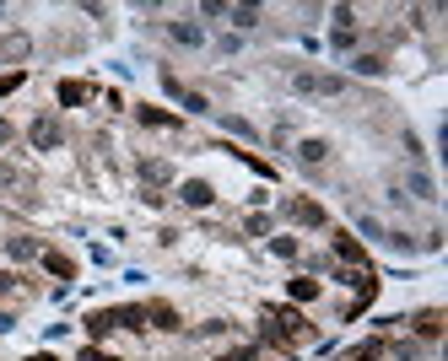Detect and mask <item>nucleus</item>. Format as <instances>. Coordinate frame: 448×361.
I'll use <instances>...</instances> for the list:
<instances>
[{
  "mask_svg": "<svg viewBox=\"0 0 448 361\" xmlns=\"http://www.w3.org/2000/svg\"><path fill=\"white\" fill-rule=\"evenodd\" d=\"M292 86H297V92H319V98L346 92V81H341V76H313V70H297V76H292Z\"/></svg>",
  "mask_w": 448,
  "mask_h": 361,
  "instance_id": "nucleus-1",
  "label": "nucleus"
},
{
  "mask_svg": "<svg viewBox=\"0 0 448 361\" xmlns=\"http://www.w3.org/2000/svg\"><path fill=\"white\" fill-rule=\"evenodd\" d=\"M167 33H173V43H184V49H200L205 33L195 27V22H167Z\"/></svg>",
  "mask_w": 448,
  "mask_h": 361,
  "instance_id": "nucleus-2",
  "label": "nucleus"
},
{
  "mask_svg": "<svg viewBox=\"0 0 448 361\" xmlns=\"http://www.w3.org/2000/svg\"><path fill=\"white\" fill-rule=\"evenodd\" d=\"M33 146H38V151H54V146H60V124L38 119V124H33Z\"/></svg>",
  "mask_w": 448,
  "mask_h": 361,
  "instance_id": "nucleus-3",
  "label": "nucleus"
},
{
  "mask_svg": "<svg viewBox=\"0 0 448 361\" xmlns=\"http://www.w3.org/2000/svg\"><path fill=\"white\" fill-rule=\"evenodd\" d=\"M146 318L157 323V329H179V313H173L167 302H151V307H146Z\"/></svg>",
  "mask_w": 448,
  "mask_h": 361,
  "instance_id": "nucleus-4",
  "label": "nucleus"
},
{
  "mask_svg": "<svg viewBox=\"0 0 448 361\" xmlns=\"http://www.w3.org/2000/svg\"><path fill=\"white\" fill-rule=\"evenodd\" d=\"M324 151H329L324 141H303V146H297V162H303V167H319V162H324Z\"/></svg>",
  "mask_w": 448,
  "mask_h": 361,
  "instance_id": "nucleus-5",
  "label": "nucleus"
},
{
  "mask_svg": "<svg viewBox=\"0 0 448 361\" xmlns=\"http://www.w3.org/2000/svg\"><path fill=\"white\" fill-rule=\"evenodd\" d=\"M27 54V33H11V38H0V60H22Z\"/></svg>",
  "mask_w": 448,
  "mask_h": 361,
  "instance_id": "nucleus-6",
  "label": "nucleus"
},
{
  "mask_svg": "<svg viewBox=\"0 0 448 361\" xmlns=\"http://www.w3.org/2000/svg\"><path fill=\"white\" fill-rule=\"evenodd\" d=\"M292 216H297V221H308V226H324V210H319L313 200H297V205H292Z\"/></svg>",
  "mask_w": 448,
  "mask_h": 361,
  "instance_id": "nucleus-7",
  "label": "nucleus"
},
{
  "mask_svg": "<svg viewBox=\"0 0 448 361\" xmlns=\"http://www.w3.org/2000/svg\"><path fill=\"white\" fill-rule=\"evenodd\" d=\"M6 254H11V259H33V254H38V243H33V238H11V243H6Z\"/></svg>",
  "mask_w": 448,
  "mask_h": 361,
  "instance_id": "nucleus-8",
  "label": "nucleus"
},
{
  "mask_svg": "<svg viewBox=\"0 0 448 361\" xmlns=\"http://www.w3.org/2000/svg\"><path fill=\"white\" fill-rule=\"evenodd\" d=\"M351 70H357V76H384V60H378V54H357Z\"/></svg>",
  "mask_w": 448,
  "mask_h": 361,
  "instance_id": "nucleus-9",
  "label": "nucleus"
},
{
  "mask_svg": "<svg viewBox=\"0 0 448 361\" xmlns=\"http://www.w3.org/2000/svg\"><path fill=\"white\" fill-rule=\"evenodd\" d=\"M179 194H184L189 205H211V183H200V178H195V183H184Z\"/></svg>",
  "mask_w": 448,
  "mask_h": 361,
  "instance_id": "nucleus-10",
  "label": "nucleus"
},
{
  "mask_svg": "<svg viewBox=\"0 0 448 361\" xmlns=\"http://www.w3.org/2000/svg\"><path fill=\"white\" fill-rule=\"evenodd\" d=\"M108 329H119V323H114V313H92V318H87V335H92V340H103Z\"/></svg>",
  "mask_w": 448,
  "mask_h": 361,
  "instance_id": "nucleus-11",
  "label": "nucleus"
},
{
  "mask_svg": "<svg viewBox=\"0 0 448 361\" xmlns=\"http://www.w3.org/2000/svg\"><path fill=\"white\" fill-rule=\"evenodd\" d=\"M141 178L146 183H167V178H173V167H167V162H141Z\"/></svg>",
  "mask_w": 448,
  "mask_h": 361,
  "instance_id": "nucleus-12",
  "label": "nucleus"
},
{
  "mask_svg": "<svg viewBox=\"0 0 448 361\" xmlns=\"http://www.w3.org/2000/svg\"><path fill=\"white\" fill-rule=\"evenodd\" d=\"M335 254H341L346 264H362V243L357 238H335Z\"/></svg>",
  "mask_w": 448,
  "mask_h": 361,
  "instance_id": "nucleus-13",
  "label": "nucleus"
},
{
  "mask_svg": "<svg viewBox=\"0 0 448 361\" xmlns=\"http://www.w3.org/2000/svg\"><path fill=\"white\" fill-rule=\"evenodd\" d=\"M43 264H49V270H54L60 281H70V275H76V264L65 259V254H43Z\"/></svg>",
  "mask_w": 448,
  "mask_h": 361,
  "instance_id": "nucleus-14",
  "label": "nucleus"
},
{
  "mask_svg": "<svg viewBox=\"0 0 448 361\" xmlns=\"http://www.w3.org/2000/svg\"><path fill=\"white\" fill-rule=\"evenodd\" d=\"M410 194H416V200H438V194H432V178H427V173H410Z\"/></svg>",
  "mask_w": 448,
  "mask_h": 361,
  "instance_id": "nucleus-15",
  "label": "nucleus"
},
{
  "mask_svg": "<svg viewBox=\"0 0 448 361\" xmlns=\"http://www.w3.org/2000/svg\"><path fill=\"white\" fill-rule=\"evenodd\" d=\"M438 329H443V313H421V318H416V335H438Z\"/></svg>",
  "mask_w": 448,
  "mask_h": 361,
  "instance_id": "nucleus-16",
  "label": "nucleus"
},
{
  "mask_svg": "<svg viewBox=\"0 0 448 361\" xmlns=\"http://www.w3.org/2000/svg\"><path fill=\"white\" fill-rule=\"evenodd\" d=\"M227 17L238 22V27H254V22H260V11H254V6H238V11H232V6H227Z\"/></svg>",
  "mask_w": 448,
  "mask_h": 361,
  "instance_id": "nucleus-17",
  "label": "nucleus"
},
{
  "mask_svg": "<svg viewBox=\"0 0 448 361\" xmlns=\"http://www.w3.org/2000/svg\"><path fill=\"white\" fill-rule=\"evenodd\" d=\"M60 102H87V86H82V81H65V86H60Z\"/></svg>",
  "mask_w": 448,
  "mask_h": 361,
  "instance_id": "nucleus-18",
  "label": "nucleus"
},
{
  "mask_svg": "<svg viewBox=\"0 0 448 361\" xmlns=\"http://www.w3.org/2000/svg\"><path fill=\"white\" fill-rule=\"evenodd\" d=\"M292 297H297V302H313V297H319V281H292Z\"/></svg>",
  "mask_w": 448,
  "mask_h": 361,
  "instance_id": "nucleus-19",
  "label": "nucleus"
},
{
  "mask_svg": "<svg viewBox=\"0 0 448 361\" xmlns=\"http://www.w3.org/2000/svg\"><path fill=\"white\" fill-rule=\"evenodd\" d=\"M351 356H357V361H373V356H384V345H378V340H362Z\"/></svg>",
  "mask_w": 448,
  "mask_h": 361,
  "instance_id": "nucleus-20",
  "label": "nucleus"
},
{
  "mask_svg": "<svg viewBox=\"0 0 448 361\" xmlns=\"http://www.w3.org/2000/svg\"><path fill=\"white\" fill-rule=\"evenodd\" d=\"M22 86V76H0V98H6V92H17Z\"/></svg>",
  "mask_w": 448,
  "mask_h": 361,
  "instance_id": "nucleus-21",
  "label": "nucleus"
},
{
  "mask_svg": "<svg viewBox=\"0 0 448 361\" xmlns=\"http://www.w3.org/2000/svg\"><path fill=\"white\" fill-rule=\"evenodd\" d=\"M216 361H254V351H232V356H216Z\"/></svg>",
  "mask_w": 448,
  "mask_h": 361,
  "instance_id": "nucleus-22",
  "label": "nucleus"
},
{
  "mask_svg": "<svg viewBox=\"0 0 448 361\" xmlns=\"http://www.w3.org/2000/svg\"><path fill=\"white\" fill-rule=\"evenodd\" d=\"M11 135H17V130H11V124L0 119V146H11Z\"/></svg>",
  "mask_w": 448,
  "mask_h": 361,
  "instance_id": "nucleus-23",
  "label": "nucleus"
},
{
  "mask_svg": "<svg viewBox=\"0 0 448 361\" xmlns=\"http://www.w3.org/2000/svg\"><path fill=\"white\" fill-rule=\"evenodd\" d=\"M33 361H54V356H33Z\"/></svg>",
  "mask_w": 448,
  "mask_h": 361,
  "instance_id": "nucleus-24",
  "label": "nucleus"
},
{
  "mask_svg": "<svg viewBox=\"0 0 448 361\" xmlns=\"http://www.w3.org/2000/svg\"><path fill=\"white\" fill-rule=\"evenodd\" d=\"M0 17H6V6H0Z\"/></svg>",
  "mask_w": 448,
  "mask_h": 361,
  "instance_id": "nucleus-25",
  "label": "nucleus"
}]
</instances>
